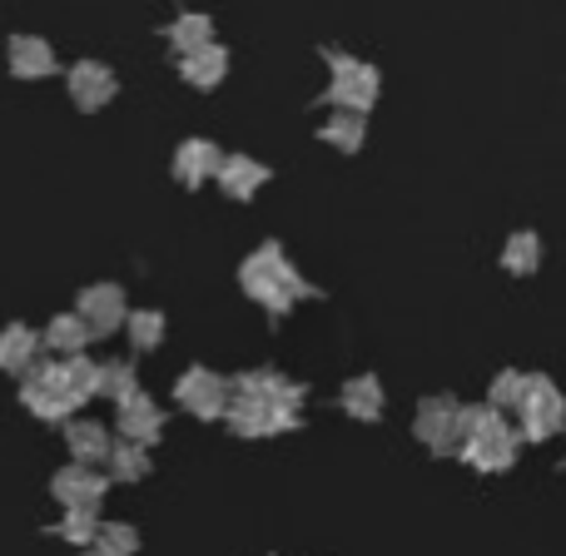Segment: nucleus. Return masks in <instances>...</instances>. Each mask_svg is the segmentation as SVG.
Listing matches in <instances>:
<instances>
[{
  "instance_id": "3",
  "label": "nucleus",
  "mask_w": 566,
  "mask_h": 556,
  "mask_svg": "<svg viewBox=\"0 0 566 556\" xmlns=\"http://www.w3.org/2000/svg\"><path fill=\"white\" fill-rule=\"evenodd\" d=\"M452 458L462 468L482 472V478H497V472H512L522 458V438L507 422V412L492 408V402H468V418H462V438Z\"/></svg>"
},
{
  "instance_id": "17",
  "label": "nucleus",
  "mask_w": 566,
  "mask_h": 556,
  "mask_svg": "<svg viewBox=\"0 0 566 556\" xmlns=\"http://www.w3.org/2000/svg\"><path fill=\"white\" fill-rule=\"evenodd\" d=\"M219 159H224V149L214 145V139H185V145L175 149V179L179 189H199L214 179Z\"/></svg>"
},
{
  "instance_id": "14",
  "label": "nucleus",
  "mask_w": 566,
  "mask_h": 556,
  "mask_svg": "<svg viewBox=\"0 0 566 556\" xmlns=\"http://www.w3.org/2000/svg\"><path fill=\"white\" fill-rule=\"evenodd\" d=\"M338 408L348 412L353 422H382L388 418V388H382L378 373H353L338 388Z\"/></svg>"
},
{
  "instance_id": "7",
  "label": "nucleus",
  "mask_w": 566,
  "mask_h": 556,
  "mask_svg": "<svg viewBox=\"0 0 566 556\" xmlns=\"http://www.w3.org/2000/svg\"><path fill=\"white\" fill-rule=\"evenodd\" d=\"M462 418H468V402L458 392H428L412 412V438L432 452V458H452L462 438Z\"/></svg>"
},
{
  "instance_id": "6",
  "label": "nucleus",
  "mask_w": 566,
  "mask_h": 556,
  "mask_svg": "<svg viewBox=\"0 0 566 556\" xmlns=\"http://www.w3.org/2000/svg\"><path fill=\"white\" fill-rule=\"evenodd\" d=\"M323 60H328V70H333L328 90H323V105H328V109H358V115H368V109L378 105V90H382L378 70H373L368 60L343 55V50H323Z\"/></svg>"
},
{
  "instance_id": "28",
  "label": "nucleus",
  "mask_w": 566,
  "mask_h": 556,
  "mask_svg": "<svg viewBox=\"0 0 566 556\" xmlns=\"http://www.w3.org/2000/svg\"><path fill=\"white\" fill-rule=\"evenodd\" d=\"M139 388V368L129 358H115V363H99V398L119 402Z\"/></svg>"
},
{
  "instance_id": "16",
  "label": "nucleus",
  "mask_w": 566,
  "mask_h": 556,
  "mask_svg": "<svg viewBox=\"0 0 566 556\" xmlns=\"http://www.w3.org/2000/svg\"><path fill=\"white\" fill-rule=\"evenodd\" d=\"M65 448H70V462H90V468H99L105 462V452H109V442H115V432L105 428V422H95V418H75L70 412L65 422Z\"/></svg>"
},
{
  "instance_id": "22",
  "label": "nucleus",
  "mask_w": 566,
  "mask_h": 556,
  "mask_svg": "<svg viewBox=\"0 0 566 556\" xmlns=\"http://www.w3.org/2000/svg\"><path fill=\"white\" fill-rule=\"evenodd\" d=\"M10 75H20V80L55 75V50H50L40 35H15L10 40Z\"/></svg>"
},
{
  "instance_id": "25",
  "label": "nucleus",
  "mask_w": 566,
  "mask_h": 556,
  "mask_svg": "<svg viewBox=\"0 0 566 556\" xmlns=\"http://www.w3.org/2000/svg\"><path fill=\"white\" fill-rule=\"evenodd\" d=\"M165 333H169V318L159 308H129L125 313V338L135 353H155L165 348Z\"/></svg>"
},
{
  "instance_id": "5",
  "label": "nucleus",
  "mask_w": 566,
  "mask_h": 556,
  "mask_svg": "<svg viewBox=\"0 0 566 556\" xmlns=\"http://www.w3.org/2000/svg\"><path fill=\"white\" fill-rule=\"evenodd\" d=\"M219 422H224L234 438H244V442H264V438H283V432H298V428H303V412L274 408V402L254 398V392L229 388L224 418H219Z\"/></svg>"
},
{
  "instance_id": "4",
  "label": "nucleus",
  "mask_w": 566,
  "mask_h": 556,
  "mask_svg": "<svg viewBox=\"0 0 566 556\" xmlns=\"http://www.w3.org/2000/svg\"><path fill=\"white\" fill-rule=\"evenodd\" d=\"M517 438L522 442H552L566 432V392L552 373H527L517 398Z\"/></svg>"
},
{
  "instance_id": "23",
  "label": "nucleus",
  "mask_w": 566,
  "mask_h": 556,
  "mask_svg": "<svg viewBox=\"0 0 566 556\" xmlns=\"http://www.w3.org/2000/svg\"><path fill=\"white\" fill-rule=\"evenodd\" d=\"M318 139L333 145L338 155H358L363 139H368V115H358V109H333L318 125Z\"/></svg>"
},
{
  "instance_id": "24",
  "label": "nucleus",
  "mask_w": 566,
  "mask_h": 556,
  "mask_svg": "<svg viewBox=\"0 0 566 556\" xmlns=\"http://www.w3.org/2000/svg\"><path fill=\"white\" fill-rule=\"evenodd\" d=\"M90 343H95V333H90V323L80 318L75 308L55 313V318L45 323V333H40V348H50V353H85Z\"/></svg>"
},
{
  "instance_id": "29",
  "label": "nucleus",
  "mask_w": 566,
  "mask_h": 556,
  "mask_svg": "<svg viewBox=\"0 0 566 556\" xmlns=\"http://www.w3.org/2000/svg\"><path fill=\"white\" fill-rule=\"evenodd\" d=\"M95 532H99V507H65L55 537L70 542V547H90V537H95Z\"/></svg>"
},
{
  "instance_id": "10",
  "label": "nucleus",
  "mask_w": 566,
  "mask_h": 556,
  "mask_svg": "<svg viewBox=\"0 0 566 556\" xmlns=\"http://www.w3.org/2000/svg\"><path fill=\"white\" fill-rule=\"evenodd\" d=\"M115 438H129L139 448H155L165 438V408L149 398L145 388H135L129 398L115 402Z\"/></svg>"
},
{
  "instance_id": "20",
  "label": "nucleus",
  "mask_w": 566,
  "mask_h": 556,
  "mask_svg": "<svg viewBox=\"0 0 566 556\" xmlns=\"http://www.w3.org/2000/svg\"><path fill=\"white\" fill-rule=\"evenodd\" d=\"M179 75L195 90H219V80L229 75V50L219 45V40H205L199 50H185V55H179Z\"/></svg>"
},
{
  "instance_id": "21",
  "label": "nucleus",
  "mask_w": 566,
  "mask_h": 556,
  "mask_svg": "<svg viewBox=\"0 0 566 556\" xmlns=\"http://www.w3.org/2000/svg\"><path fill=\"white\" fill-rule=\"evenodd\" d=\"M35 358H40V333L25 328V323H6V328H0V373L20 378Z\"/></svg>"
},
{
  "instance_id": "30",
  "label": "nucleus",
  "mask_w": 566,
  "mask_h": 556,
  "mask_svg": "<svg viewBox=\"0 0 566 556\" xmlns=\"http://www.w3.org/2000/svg\"><path fill=\"white\" fill-rule=\"evenodd\" d=\"M522 378H527L522 368H497V373H492V382H488V402H492V408H502V412L517 408V398H522Z\"/></svg>"
},
{
  "instance_id": "12",
  "label": "nucleus",
  "mask_w": 566,
  "mask_h": 556,
  "mask_svg": "<svg viewBox=\"0 0 566 556\" xmlns=\"http://www.w3.org/2000/svg\"><path fill=\"white\" fill-rule=\"evenodd\" d=\"M229 388L254 392V398L274 402V408H293V412H303V402H308V388L293 382L289 373H279V368H244L239 378H229Z\"/></svg>"
},
{
  "instance_id": "15",
  "label": "nucleus",
  "mask_w": 566,
  "mask_h": 556,
  "mask_svg": "<svg viewBox=\"0 0 566 556\" xmlns=\"http://www.w3.org/2000/svg\"><path fill=\"white\" fill-rule=\"evenodd\" d=\"M115 95H119V80H115L109 65H99V60H80V65L70 70V99H75L85 115L105 109Z\"/></svg>"
},
{
  "instance_id": "11",
  "label": "nucleus",
  "mask_w": 566,
  "mask_h": 556,
  "mask_svg": "<svg viewBox=\"0 0 566 556\" xmlns=\"http://www.w3.org/2000/svg\"><path fill=\"white\" fill-rule=\"evenodd\" d=\"M75 313L90 323V333H95V338H109V333L125 328L129 298H125V289H119V283H90V289H80Z\"/></svg>"
},
{
  "instance_id": "1",
  "label": "nucleus",
  "mask_w": 566,
  "mask_h": 556,
  "mask_svg": "<svg viewBox=\"0 0 566 556\" xmlns=\"http://www.w3.org/2000/svg\"><path fill=\"white\" fill-rule=\"evenodd\" d=\"M99 398V363L90 353H55L35 358L20 373V408L40 422H65L75 408Z\"/></svg>"
},
{
  "instance_id": "2",
  "label": "nucleus",
  "mask_w": 566,
  "mask_h": 556,
  "mask_svg": "<svg viewBox=\"0 0 566 556\" xmlns=\"http://www.w3.org/2000/svg\"><path fill=\"white\" fill-rule=\"evenodd\" d=\"M239 289H244V298L259 303L269 318H289L298 303L323 298V289L298 274V264L289 259V249H283L279 239H264V244L239 264Z\"/></svg>"
},
{
  "instance_id": "13",
  "label": "nucleus",
  "mask_w": 566,
  "mask_h": 556,
  "mask_svg": "<svg viewBox=\"0 0 566 556\" xmlns=\"http://www.w3.org/2000/svg\"><path fill=\"white\" fill-rule=\"evenodd\" d=\"M214 179H219V189H224L234 204H249V199H259V189L274 179V169H269L264 159H254V155H224L219 159V169H214Z\"/></svg>"
},
{
  "instance_id": "8",
  "label": "nucleus",
  "mask_w": 566,
  "mask_h": 556,
  "mask_svg": "<svg viewBox=\"0 0 566 556\" xmlns=\"http://www.w3.org/2000/svg\"><path fill=\"white\" fill-rule=\"evenodd\" d=\"M175 402L199 422H219L224 418V402H229V378L205 363H189L185 373L175 378Z\"/></svg>"
},
{
  "instance_id": "27",
  "label": "nucleus",
  "mask_w": 566,
  "mask_h": 556,
  "mask_svg": "<svg viewBox=\"0 0 566 556\" xmlns=\"http://www.w3.org/2000/svg\"><path fill=\"white\" fill-rule=\"evenodd\" d=\"M165 40L179 50V55H185V50H199L205 40H214V20L199 15V10H189V15H179L175 25L165 30Z\"/></svg>"
},
{
  "instance_id": "9",
  "label": "nucleus",
  "mask_w": 566,
  "mask_h": 556,
  "mask_svg": "<svg viewBox=\"0 0 566 556\" xmlns=\"http://www.w3.org/2000/svg\"><path fill=\"white\" fill-rule=\"evenodd\" d=\"M109 487L115 482L105 478V468H90V462H65V468L50 478V497L60 507H105Z\"/></svg>"
},
{
  "instance_id": "19",
  "label": "nucleus",
  "mask_w": 566,
  "mask_h": 556,
  "mask_svg": "<svg viewBox=\"0 0 566 556\" xmlns=\"http://www.w3.org/2000/svg\"><path fill=\"white\" fill-rule=\"evenodd\" d=\"M99 468H105L109 482H119V487H135V482H145L149 472H155V458H149V448H139V442L115 438Z\"/></svg>"
},
{
  "instance_id": "18",
  "label": "nucleus",
  "mask_w": 566,
  "mask_h": 556,
  "mask_svg": "<svg viewBox=\"0 0 566 556\" xmlns=\"http://www.w3.org/2000/svg\"><path fill=\"white\" fill-rule=\"evenodd\" d=\"M497 264H502V274H512V279H532L542 264H547V244H542L537 229H512L502 254H497Z\"/></svg>"
},
{
  "instance_id": "26",
  "label": "nucleus",
  "mask_w": 566,
  "mask_h": 556,
  "mask_svg": "<svg viewBox=\"0 0 566 556\" xmlns=\"http://www.w3.org/2000/svg\"><path fill=\"white\" fill-rule=\"evenodd\" d=\"M90 556H135L139 552V527L129 522H99V532L90 537Z\"/></svg>"
}]
</instances>
